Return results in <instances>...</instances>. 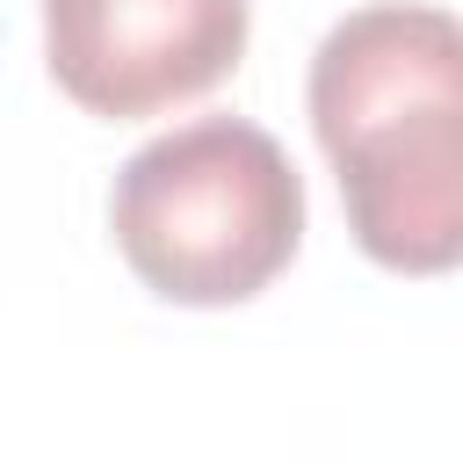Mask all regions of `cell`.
Listing matches in <instances>:
<instances>
[{"instance_id": "obj_3", "label": "cell", "mask_w": 463, "mask_h": 463, "mask_svg": "<svg viewBox=\"0 0 463 463\" xmlns=\"http://www.w3.org/2000/svg\"><path fill=\"white\" fill-rule=\"evenodd\" d=\"M246 51V0H43L51 80L109 123L210 94Z\"/></svg>"}, {"instance_id": "obj_2", "label": "cell", "mask_w": 463, "mask_h": 463, "mask_svg": "<svg viewBox=\"0 0 463 463\" xmlns=\"http://www.w3.org/2000/svg\"><path fill=\"white\" fill-rule=\"evenodd\" d=\"M109 232L152 297L246 304L304 246V174L260 123L195 116L123 159Z\"/></svg>"}, {"instance_id": "obj_1", "label": "cell", "mask_w": 463, "mask_h": 463, "mask_svg": "<svg viewBox=\"0 0 463 463\" xmlns=\"http://www.w3.org/2000/svg\"><path fill=\"white\" fill-rule=\"evenodd\" d=\"M311 130L340 174L354 246L391 275L463 253V29L427 0H376L311 51Z\"/></svg>"}]
</instances>
